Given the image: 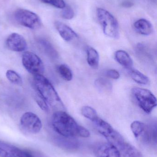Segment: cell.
<instances>
[{
  "mask_svg": "<svg viewBox=\"0 0 157 157\" xmlns=\"http://www.w3.org/2000/svg\"><path fill=\"white\" fill-rule=\"evenodd\" d=\"M52 124L54 131L64 137L87 138L90 136L87 129L78 124L72 116L63 110H58L53 113Z\"/></svg>",
  "mask_w": 157,
  "mask_h": 157,
  "instance_id": "obj_1",
  "label": "cell"
},
{
  "mask_svg": "<svg viewBox=\"0 0 157 157\" xmlns=\"http://www.w3.org/2000/svg\"><path fill=\"white\" fill-rule=\"evenodd\" d=\"M33 85L48 105L59 110H65L64 105L50 81L43 75H35Z\"/></svg>",
  "mask_w": 157,
  "mask_h": 157,
  "instance_id": "obj_2",
  "label": "cell"
},
{
  "mask_svg": "<svg viewBox=\"0 0 157 157\" xmlns=\"http://www.w3.org/2000/svg\"><path fill=\"white\" fill-rule=\"evenodd\" d=\"M93 122L99 132L107 139L108 143L121 150L126 142L120 134L109 124L99 117Z\"/></svg>",
  "mask_w": 157,
  "mask_h": 157,
  "instance_id": "obj_3",
  "label": "cell"
},
{
  "mask_svg": "<svg viewBox=\"0 0 157 157\" xmlns=\"http://www.w3.org/2000/svg\"><path fill=\"white\" fill-rule=\"evenodd\" d=\"M96 13L105 35L112 38H119L120 36V27L116 18L108 11L103 8H98Z\"/></svg>",
  "mask_w": 157,
  "mask_h": 157,
  "instance_id": "obj_4",
  "label": "cell"
},
{
  "mask_svg": "<svg viewBox=\"0 0 157 157\" xmlns=\"http://www.w3.org/2000/svg\"><path fill=\"white\" fill-rule=\"evenodd\" d=\"M132 93L139 107L146 113H151L156 107V98L150 90L135 87L132 89Z\"/></svg>",
  "mask_w": 157,
  "mask_h": 157,
  "instance_id": "obj_5",
  "label": "cell"
},
{
  "mask_svg": "<svg viewBox=\"0 0 157 157\" xmlns=\"http://www.w3.org/2000/svg\"><path fill=\"white\" fill-rule=\"evenodd\" d=\"M14 16L18 24L30 29H38L42 25L38 15L29 10L18 9L15 11Z\"/></svg>",
  "mask_w": 157,
  "mask_h": 157,
  "instance_id": "obj_6",
  "label": "cell"
},
{
  "mask_svg": "<svg viewBox=\"0 0 157 157\" xmlns=\"http://www.w3.org/2000/svg\"><path fill=\"white\" fill-rule=\"evenodd\" d=\"M22 62L26 70L34 76L43 75L44 64L41 59L35 53L29 51L24 52L22 55Z\"/></svg>",
  "mask_w": 157,
  "mask_h": 157,
  "instance_id": "obj_7",
  "label": "cell"
},
{
  "mask_svg": "<svg viewBox=\"0 0 157 157\" xmlns=\"http://www.w3.org/2000/svg\"><path fill=\"white\" fill-rule=\"evenodd\" d=\"M21 128L28 133L36 134L41 130L42 123L40 118L33 113H25L20 118Z\"/></svg>",
  "mask_w": 157,
  "mask_h": 157,
  "instance_id": "obj_8",
  "label": "cell"
},
{
  "mask_svg": "<svg viewBox=\"0 0 157 157\" xmlns=\"http://www.w3.org/2000/svg\"><path fill=\"white\" fill-rule=\"evenodd\" d=\"M0 157H39L33 152L0 141Z\"/></svg>",
  "mask_w": 157,
  "mask_h": 157,
  "instance_id": "obj_9",
  "label": "cell"
},
{
  "mask_svg": "<svg viewBox=\"0 0 157 157\" xmlns=\"http://www.w3.org/2000/svg\"><path fill=\"white\" fill-rule=\"evenodd\" d=\"M6 45L8 49L16 52H22L27 48L26 41L20 34L13 33L6 39Z\"/></svg>",
  "mask_w": 157,
  "mask_h": 157,
  "instance_id": "obj_10",
  "label": "cell"
},
{
  "mask_svg": "<svg viewBox=\"0 0 157 157\" xmlns=\"http://www.w3.org/2000/svg\"><path fill=\"white\" fill-rule=\"evenodd\" d=\"M96 157H121L120 150L110 143H104L98 147Z\"/></svg>",
  "mask_w": 157,
  "mask_h": 157,
  "instance_id": "obj_11",
  "label": "cell"
},
{
  "mask_svg": "<svg viewBox=\"0 0 157 157\" xmlns=\"http://www.w3.org/2000/svg\"><path fill=\"white\" fill-rule=\"evenodd\" d=\"M54 25L60 36L65 41H70L78 37L77 34L70 27L64 23L56 21Z\"/></svg>",
  "mask_w": 157,
  "mask_h": 157,
  "instance_id": "obj_12",
  "label": "cell"
},
{
  "mask_svg": "<svg viewBox=\"0 0 157 157\" xmlns=\"http://www.w3.org/2000/svg\"><path fill=\"white\" fill-rule=\"evenodd\" d=\"M134 27L138 33L143 36H149L154 31L152 24L148 20L143 18L137 20L134 24Z\"/></svg>",
  "mask_w": 157,
  "mask_h": 157,
  "instance_id": "obj_13",
  "label": "cell"
},
{
  "mask_svg": "<svg viewBox=\"0 0 157 157\" xmlns=\"http://www.w3.org/2000/svg\"><path fill=\"white\" fill-rule=\"evenodd\" d=\"M115 59L120 64L127 70L131 69L133 62L129 54L124 50H118L115 53Z\"/></svg>",
  "mask_w": 157,
  "mask_h": 157,
  "instance_id": "obj_14",
  "label": "cell"
},
{
  "mask_svg": "<svg viewBox=\"0 0 157 157\" xmlns=\"http://www.w3.org/2000/svg\"><path fill=\"white\" fill-rule=\"evenodd\" d=\"M38 42L43 51L49 58L52 59H56L58 58V52L49 41L41 39L39 40Z\"/></svg>",
  "mask_w": 157,
  "mask_h": 157,
  "instance_id": "obj_15",
  "label": "cell"
},
{
  "mask_svg": "<svg viewBox=\"0 0 157 157\" xmlns=\"http://www.w3.org/2000/svg\"><path fill=\"white\" fill-rule=\"evenodd\" d=\"M87 62L90 67L97 69L99 67L100 56L98 52L95 49L89 47L87 50Z\"/></svg>",
  "mask_w": 157,
  "mask_h": 157,
  "instance_id": "obj_16",
  "label": "cell"
},
{
  "mask_svg": "<svg viewBox=\"0 0 157 157\" xmlns=\"http://www.w3.org/2000/svg\"><path fill=\"white\" fill-rule=\"evenodd\" d=\"M128 71L132 79L138 84L147 85L149 83V78L138 70L131 68Z\"/></svg>",
  "mask_w": 157,
  "mask_h": 157,
  "instance_id": "obj_17",
  "label": "cell"
},
{
  "mask_svg": "<svg viewBox=\"0 0 157 157\" xmlns=\"http://www.w3.org/2000/svg\"><path fill=\"white\" fill-rule=\"evenodd\" d=\"M95 85L99 91L103 93H110L112 90L111 82L105 78H97L95 81Z\"/></svg>",
  "mask_w": 157,
  "mask_h": 157,
  "instance_id": "obj_18",
  "label": "cell"
},
{
  "mask_svg": "<svg viewBox=\"0 0 157 157\" xmlns=\"http://www.w3.org/2000/svg\"><path fill=\"white\" fill-rule=\"evenodd\" d=\"M120 151L123 157H144L136 147L129 143H125Z\"/></svg>",
  "mask_w": 157,
  "mask_h": 157,
  "instance_id": "obj_19",
  "label": "cell"
},
{
  "mask_svg": "<svg viewBox=\"0 0 157 157\" xmlns=\"http://www.w3.org/2000/svg\"><path fill=\"white\" fill-rule=\"evenodd\" d=\"M146 125L139 121H135L131 124L132 132L135 138H139L142 136L145 129Z\"/></svg>",
  "mask_w": 157,
  "mask_h": 157,
  "instance_id": "obj_20",
  "label": "cell"
},
{
  "mask_svg": "<svg viewBox=\"0 0 157 157\" xmlns=\"http://www.w3.org/2000/svg\"><path fill=\"white\" fill-rule=\"evenodd\" d=\"M57 71L61 77L67 81L72 80L73 78V73L71 69L65 64H61L57 68Z\"/></svg>",
  "mask_w": 157,
  "mask_h": 157,
  "instance_id": "obj_21",
  "label": "cell"
},
{
  "mask_svg": "<svg viewBox=\"0 0 157 157\" xmlns=\"http://www.w3.org/2000/svg\"><path fill=\"white\" fill-rule=\"evenodd\" d=\"M81 113L84 117L92 122L95 121L99 117L96 110L89 106L83 107L81 109Z\"/></svg>",
  "mask_w": 157,
  "mask_h": 157,
  "instance_id": "obj_22",
  "label": "cell"
},
{
  "mask_svg": "<svg viewBox=\"0 0 157 157\" xmlns=\"http://www.w3.org/2000/svg\"><path fill=\"white\" fill-rule=\"evenodd\" d=\"M6 78L15 85L21 86L23 84L22 78L19 74L13 70H8L6 73Z\"/></svg>",
  "mask_w": 157,
  "mask_h": 157,
  "instance_id": "obj_23",
  "label": "cell"
},
{
  "mask_svg": "<svg viewBox=\"0 0 157 157\" xmlns=\"http://www.w3.org/2000/svg\"><path fill=\"white\" fill-rule=\"evenodd\" d=\"M34 98L40 108L45 112H48L49 111V107L45 100L43 98L41 95L38 92L37 90L34 88Z\"/></svg>",
  "mask_w": 157,
  "mask_h": 157,
  "instance_id": "obj_24",
  "label": "cell"
},
{
  "mask_svg": "<svg viewBox=\"0 0 157 157\" xmlns=\"http://www.w3.org/2000/svg\"><path fill=\"white\" fill-rule=\"evenodd\" d=\"M44 3L53 6L56 8L63 9L66 5L64 0H40Z\"/></svg>",
  "mask_w": 157,
  "mask_h": 157,
  "instance_id": "obj_25",
  "label": "cell"
},
{
  "mask_svg": "<svg viewBox=\"0 0 157 157\" xmlns=\"http://www.w3.org/2000/svg\"><path fill=\"white\" fill-rule=\"evenodd\" d=\"M61 12V16L63 18L68 20H70L73 18L75 15L74 12L71 7L65 6Z\"/></svg>",
  "mask_w": 157,
  "mask_h": 157,
  "instance_id": "obj_26",
  "label": "cell"
},
{
  "mask_svg": "<svg viewBox=\"0 0 157 157\" xmlns=\"http://www.w3.org/2000/svg\"><path fill=\"white\" fill-rule=\"evenodd\" d=\"M106 75L109 78H112L114 79H119L120 78V73L118 71L115 70H108L106 73Z\"/></svg>",
  "mask_w": 157,
  "mask_h": 157,
  "instance_id": "obj_27",
  "label": "cell"
},
{
  "mask_svg": "<svg viewBox=\"0 0 157 157\" xmlns=\"http://www.w3.org/2000/svg\"><path fill=\"white\" fill-rule=\"evenodd\" d=\"M123 6L126 7H130L132 6V3L130 2H124V3H123Z\"/></svg>",
  "mask_w": 157,
  "mask_h": 157,
  "instance_id": "obj_28",
  "label": "cell"
}]
</instances>
